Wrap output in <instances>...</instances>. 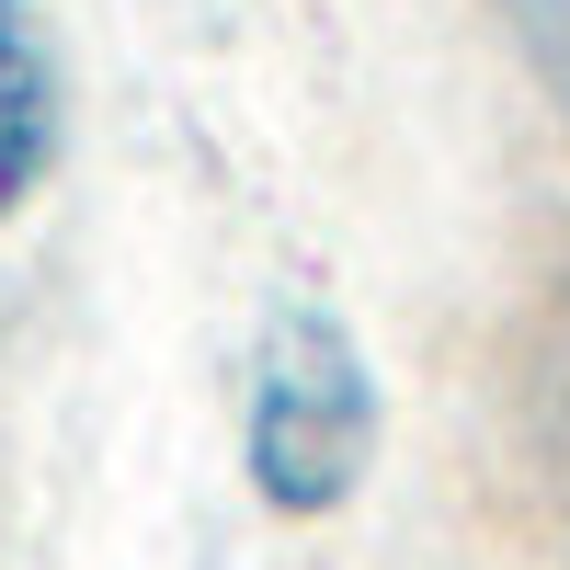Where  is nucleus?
Here are the masks:
<instances>
[{
	"label": "nucleus",
	"instance_id": "nucleus-1",
	"mask_svg": "<svg viewBox=\"0 0 570 570\" xmlns=\"http://www.w3.org/2000/svg\"><path fill=\"white\" fill-rule=\"evenodd\" d=\"M376 365H365V343L343 320H320V308H297V320H274V343H263V365H252V422H240V468H252V491L274 502V513H343L354 502V480L376 468Z\"/></svg>",
	"mask_w": 570,
	"mask_h": 570
},
{
	"label": "nucleus",
	"instance_id": "nucleus-2",
	"mask_svg": "<svg viewBox=\"0 0 570 570\" xmlns=\"http://www.w3.org/2000/svg\"><path fill=\"white\" fill-rule=\"evenodd\" d=\"M58 137H69V91H58V58H46V23H35V0H0V228L46 195Z\"/></svg>",
	"mask_w": 570,
	"mask_h": 570
},
{
	"label": "nucleus",
	"instance_id": "nucleus-3",
	"mask_svg": "<svg viewBox=\"0 0 570 570\" xmlns=\"http://www.w3.org/2000/svg\"><path fill=\"white\" fill-rule=\"evenodd\" d=\"M502 23L525 35V58H537V80L570 104V0H502Z\"/></svg>",
	"mask_w": 570,
	"mask_h": 570
}]
</instances>
